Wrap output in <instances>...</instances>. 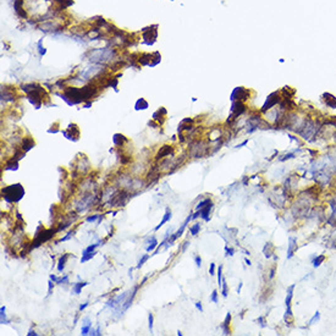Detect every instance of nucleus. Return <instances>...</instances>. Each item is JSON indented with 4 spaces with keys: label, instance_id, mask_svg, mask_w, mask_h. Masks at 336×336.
Instances as JSON below:
<instances>
[{
    "label": "nucleus",
    "instance_id": "obj_1",
    "mask_svg": "<svg viewBox=\"0 0 336 336\" xmlns=\"http://www.w3.org/2000/svg\"><path fill=\"white\" fill-rule=\"evenodd\" d=\"M1 194L4 197V199L8 203H17L23 198L24 196V190H23L21 183H15L11 186H8L5 188H3Z\"/></svg>",
    "mask_w": 336,
    "mask_h": 336
},
{
    "label": "nucleus",
    "instance_id": "obj_2",
    "mask_svg": "<svg viewBox=\"0 0 336 336\" xmlns=\"http://www.w3.org/2000/svg\"><path fill=\"white\" fill-rule=\"evenodd\" d=\"M116 55L115 49L112 48H104V49H95L93 51H90V61H95V62H108L112 60Z\"/></svg>",
    "mask_w": 336,
    "mask_h": 336
},
{
    "label": "nucleus",
    "instance_id": "obj_3",
    "mask_svg": "<svg viewBox=\"0 0 336 336\" xmlns=\"http://www.w3.org/2000/svg\"><path fill=\"white\" fill-rule=\"evenodd\" d=\"M57 232V230H53V229H50V230H43V231H38L37 232V235H35V237H34V241L32 242V246L30 247V251L32 249V248H35V247H39L42 243H44V242H46V241H49L50 238H53L54 236H55V234Z\"/></svg>",
    "mask_w": 336,
    "mask_h": 336
},
{
    "label": "nucleus",
    "instance_id": "obj_4",
    "mask_svg": "<svg viewBox=\"0 0 336 336\" xmlns=\"http://www.w3.org/2000/svg\"><path fill=\"white\" fill-rule=\"evenodd\" d=\"M280 101H281L280 92H273L271 94H269L268 98H267V100H265V103L263 104V106H262V109H260V112L268 111V110H270L271 108H274V106H275L278 103H280Z\"/></svg>",
    "mask_w": 336,
    "mask_h": 336
},
{
    "label": "nucleus",
    "instance_id": "obj_5",
    "mask_svg": "<svg viewBox=\"0 0 336 336\" xmlns=\"http://www.w3.org/2000/svg\"><path fill=\"white\" fill-rule=\"evenodd\" d=\"M248 98H249V89H247L245 87H236L235 89L232 90L231 97H230V99L232 101L235 100L245 101Z\"/></svg>",
    "mask_w": 336,
    "mask_h": 336
},
{
    "label": "nucleus",
    "instance_id": "obj_6",
    "mask_svg": "<svg viewBox=\"0 0 336 336\" xmlns=\"http://www.w3.org/2000/svg\"><path fill=\"white\" fill-rule=\"evenodd\" d=\"M62 134L66 137L67 139L76 142L79 137V128L77 127L76 123H70L68 127H67V130L62 131Z\"/></svg>",
    "mask_w": 336,
    "mask_h": 336
},
{
    "label": "nucleus",
    "instance_id": "obj_7",
    "mask_svg": "<svg viewBox=\"0 0 336 336\" xmlns=\"http://www.w3.org/2000/svg\"><path fill=\"white\" fill-rule=\"evenodd\" d=\"M212 208H213V202L208 203L205 207H203L202 209L197 210L196 213L192 215V220H194V219H197L198 216H201L204 221H209V213H210Z\"/></svg>",
    "mask_w": 336,
    "mask_h": 336
},
{
    "label": "nucleus",
    "instance_id": "obj_8",
    "mask_svg": "<svg viewBox=\"0 0 336 336\" xmlns=\"http://www.w3.org/2000/svg\"><path fill=\"white\" fill-rule=\"evenodd\" d=\"M322 100L326 106L331 108V109H336V97L330 94V93H324L322 95Z\"/></svg>",
    "mask_w": 336,
    "mask_h": 336
},
{
    "label": "nucleus",
    "instance_id": "obj_9",
    "mask_svg": "<svg viewBox=\"0 0 336 336\" xmlns=\"http://www.w3.org/2000/svg\"><path fill=\"white\" fill-rule=\"evenodd\" d=\"M168 115V111H166V109H164V108H160V109H158L157 111L153 114V120L154 121H157L159 125H163L164 123V121H165V116Z\"/></svg>",
    "mask_w": 336,
    "mask_h": 336
},
{
    "label": "nucleus",
    "instance_id": "obj_10",
    "mask_svg": "<svg viewBox=\"0 0 336 336\" xmlns=\"http://www.w3.org/2000/svg\"><path fill=\"white\" fill-rule=\"evenodd\" d=\"M170 153H172V147H171V146H163L161 148H160V150H159V152L157 153L155 159H157V160H159V159H161V158L168 157V155H170Z\"/></svg>",
    "mask_w": 336,
    "mask_h": 336
},
{
    "label": "nucleus",
    "instance_id": "obj_11",
    "mask_svg": "<svg viewBox=\"0 0 336 336\" xmlns=\"http://www.w3.org/2000/svg\"><path fill=\"white\" fill-rule=\"evenodd\" d=\"M289 249H287V259H290V258L293 257V253L297 251V241H296V238H293V237H290L289 238Z\"/></svg>",
    "mask_w": 336,
    "mask_h": 336
},
{
    "label": "nucleus",
    "instance_id": "obj_12",
    "mask_svg": "<svg viewBox=\"0 0 336 336\" xmlns=\"http://www.w3.org/2000/svg\"><path fill=\"white\" fill-rule=\"evenodd\" d=\"M34 141L32 139V138H30V137H26V138H23L22 139V144H21V149H22L23 152H28V150H31L32 148L34 147Z\"/></svg>",
    "mask_w": 336,
    "mask_h": 336
},
{
    "label": "nucleus",
    "instance_id": "obj_13",
    "mask_svg": "<svg viewBox=\"0 0 336 336\" xmlns=\"http://www.w3.org/2000/svg\"><path fill=\"white\" fill-rule=\"evenodd\" d=\"M230 322H231V313H227L226 314V318H225L224 323H223V325H221V329H223V334H224V335H230V334H231V330H230V328H229Z\"/></svg>",
    "mask_w": 336,
    "mask_h": 336
},
{
    "label": "nucleus",
    "instance_id": "obj_14",
    "mask_svg": "<svg viewBox=\"0 0 336 336\" xmlns=\"http://www.w3.org/2000/svg\"><path fill=\"white\" fill-rule=\"evenodd\" d=\"M112 142H114L115 146L121 147L125 142H127V138L121 133H115L114 134V137H112Z\"/></svg>",
    "mask_w": 336,
    "mask_h": 336
},
{
    "label": "nucleus",
    "instance_id": "obj_15",
    "mask_svg": "<svg viewBox=\"0 0 336 336\" xmlns=\"http://www.w3.org/2000/svg\"><path fill=\"white\" fill-rule=\"evenodd\" d=\"M170 219H171V210H170L169 208H166V210H165V214H164V216H163V220H161V221L159 223V225H157V226L154 227V230H155V231H158V230H159V229H160L161 226H163V225L166 224V223H168Z\"/></svg>",
    "mask_w": 336,
    "mask_h": 336
},
{
    "label": "nucleus",
    "instance_id": "obj_16",
    "mask_svg": "<svg viewBox=\"0 0 336 336\" xmlns=\"http://www.w3.org/2000/svg\"><path fill=\"white\" fill-rule=\"evenodd\" d=\"M148 106H149V104H148V101L144 98H139L134 104V109L136 110H146Z\"/></svg>",
    "mask_w": 336,
    "mask_h": 336
},
{
    "label": "nucleus",
    "instance_id": "obj_17",
    "mask_svg": "<svg viewBox=\"0 0 336 336\" xmlns=\"http://www.w3.org/2000/svg\"><path fill=\"white\" fill-rule=\"evenodd\" d=\"M67 258H68V253H65L62 254V257L59 259V263H57V271L59 273H62L64 269H65V264L67 262Z\"/></svg>",
    "mask_w": 336,
    "mask_h": 336
},
{
    "label": "nucleus",
    "instance_id": "obj_18",
    "mask_svg": "<svg viewBox=\"0 0 336 336\" xmlns=\"http://www.w3.org/2000/svg\"><path fill=\"white\" fill-rule=\"evenodd\" d=\"M19 169V160L16 158H12L10 161H8L6 166H5V170H17Z\"/></svg>",
    "mask_w": 336,
    "mask_h": 336
},
{
    "label": "nucleus",
    "instance_id": "obj_19",
    "mask_svg": "<svg viewBox=\"0 0 336 336\" xmlns=\"http://www.w3.org/2000/svg\"><path fill=\"white\" fill-rule=\"evenodd\" d=\"M5 311H6V307L5 306H1V308H0V322H1V324H9L10 323V320L6 317Z\"/></svg>",
    "mask_w": 336,
    "mask_h": 336
},
{
    "label": "nucleus",
    "instance_id": "obj_20",
    "mask_svg": "<svg viewBox=\"0 0 336 336\" xmlns=\"http://www.w3.org/2000/svg\"><path fill=\"white\" fill-rule=\"evenodd\" d=\"M274 249H275V248H274V246H273L270 242H269V243H267V245H265V247H264V249H263V252H264L265 257H267V258L271 257V256L274 254Z\"/></svg>",
    "mask_w": 336,
    "mask_h": 336
},
{
    "label": "nucleus",
    "instance_id": "obj_21",
    "mask_svg": "<svg viewBox=\"0 0 336 336\" xmlns=\"http://www.w3.org/2000/svg\"><path fill=\"white\" fill-rule=\"evenodd\" d=\"M88 285V282H86V281H82V282H77V284H75V286H73V293L75 295H79L81 293V291H82V289L84 287V286H87Z\"/></svg>",
    "mask_w": 336,
    "mask_h": 336
},
{
    "label": "nucleus",
    "instance_id": "obj_22",
    "mask_svg": "<svg viewBox=\"0 0 336 336\" xmlns=\"http://www.w3.org/2000/svg\"><path fill=\"white\" fill-rule=\"evenodd\" d=\"M90 328H92V323H90L88 319H86V324L82 326V329H81V334H82V335H88L90 331Z\"/></svg>",
    "mask_w": 336,
    "mask_h": 336
},
{
    "label": "nucleus",
    "instance_id": "obj_23",
    "mask_svg": "<svg viewBox=\"0 0 336 336\" xmlns=\"http://www.w3.org/2000/svg\"><path fill=\"white\" fill-rule=\"evenodd\" d=\"M157 247H158L157 238H155L154 236H152V237H150V245L147 247V252H153V251H155Z\"/></svg>",
    "mask_w": 336,
    "mask_h": 336
},
{
    "label": "nucleus",
    "instance_id": "obj_24",
    "mask_svg": "<svg viewBox=\"0 0 336 336\" xmlns=\"http://www.w3.org/2000/svg\"><path fill=\"white\" fill-rule=\"evenodd\" d=\"M100 243H101V241H99V242H97V243H94V245H90V246H88L87 248H84L83 252H82V256H84V254H87V253H90V252H94L95 248L99 246Z\"/></svg>",
    "mask_w": 336,
    "mask_h": 336
},
{
    "label": "nucleus",
    "instance_id": "obj_25",
    "mask_svg": "<svg viewBox=\"0 0 336 336\" xmlns=\"http://www.w3.org/2000/svg\"><path fill=\"white\" fill-rule=\"evenodd\" d=\"M199 231H201V225L199 224H194L193 226H191L190 227V232L192 236H197Z\"/></svg>",
    "mask_w": 336,
    "mask_h": 336
},
{
    "label": "nucleus",
    "instance_id": "obj_26",
    "mask_svg": "<svg viewBox=\"0 0 336 336\" xmlns=\"http://www.w3.org/2000/svg\"><path fill=\"white\" fill-rule=\"evenodd\" d=\"M95 254H97V252L94 251V252H90V253H87V254L82 256V258H81V263H86V262H88V260L92 259Z\"/></svg>",
    "mask_w": 336,
    "mask_h": 336
},
{
    "label": "nucleus",
    "instance_id": "obj_27",
    "mask_svg": "<svg viewBox=\"0 0 336 336\" xmlns=\"http://www.w3.org/2000/svg\"><path fill=\"white\" fill-rule=\"evenodd\" d=\"M324 260H325V256H323V254H322V256H318L317 258H314L313 259V265L314 267H319Z\"/></svg>",
    "mask_w": 336,
    "mask_h": 336
},
{
    "label": "nucleus",
    "instance_id": "obj_28",
    "mask_svg": "<svg viewBox=\"0 0 336 336\" xmlns=\"http://www.w3.org/2000/svg\"><path fill=\"white\" fill-rule=\"evenodd\" d=\"M154 317H153V314L152 313H149L148 314V326H149V331L150 333H153V325H154Z\"/></svg>",
    "mask_w": 336,
    "mask_h": 336
},
{
    "label": "nucleus",
    "instance_id": "obj_29",
    "mask_svg": "<svg viewBox=\"0 0 336 336\" xmlns=\"http://www.w3.org/2000/svg\"><path fill=\"white\" fill-rule=\"evenodd\" d=\"M55 284H57V285H62V284H68V275H64V276H61V278H57V280H56Z\"/></svg>",
    "mask_w": 336,
    "mask_h": 336
},
{
    "label": "nucleus",
    "instance_id": "obj_30",
    "mask_svg": "<svg viewBox=\"0 0 336 336\" xmlns=\"http://www.w3.org/2000/svg\"><path fill=\"white\" fill-rule=\"evenodd\" d=\"M210 202H212V199H209V198H205V199H203V201H201V202H199V203H198V204H197V207H196V208H197V210H199V209H202L203 207H205V205H207L208 203H210Z\"/></svg>",
    "mask_w": 336,
    "mask_h": 336
},
{
    "label": "nucleus",
    "instance_id": "obj_31",
    "mask_svg": "<svg viewBox=\"0 0 336 336\" xmlns=\"http://www.w3.org/2000/svg\"><path fill=\"white\" fill-rule=\"evenodd\" d=\"M148 259H149V254H144L143 257L139 259V262H138V264H137V267H136V268H137V269L142 268V265H143V264L146 263Z\"/></svg>",
    "mask_w": 336,
    "mask_h": 336
},
{
    "label": "nucleus",
    "instance_id": "obj_32",
    "mask_svg": "<svg viewBox=\"0 0 336 336\" xmlns=\"http://www.w3.org/2000/svg\"><path fill=\"white\" fill-rule=\"evenodd\" d=\"M223 267L220 265L219 267V269H218V285L219 286H221V282H223Z\"/></svg>",
    "mask_w": 336,
    "mask_h": 336
},
{
    "label": "nucleus",
    "instance_id": "obj_33",
    "mask_svg": "<svg viewBox=\"0 0 336 336\" xmlns=\"http://www.w3.org/2000/svg\"><path fill=\"white\" fill-rule=\"evenodd\" d=\"M221 287H223V296L224 297H227V293H229V289H227V284H226V280L223 279V282H221Z\"/></svg>",
    "mask_w": 336,
    "mask_h": 336
},
{
    "label": "nucleus",
    "instance_id": "obj_34",
    "mask_svg": "<svg viewBox=\"0 0 336 336\" xmlns=\"http://www.w3.org/2000/svg\"><path fill=\"white\" fill-rule=\"evenodd\" d=\"M225 257H231V256H234V253H235V249L234 248H229L227 246H225Z\"/></svg>",
    "mask_w": 336,
    "mask_h": 336
},
{
    "label": "nucleus",
    "instance_id": "obj_35",
    "mask_svg": "<svg viewBox=\"0 0 336 336\" xmlns=\"http://www.w3.org/2000/svg\"><path fill=\"white\" fill-rule=\"evenodd\" d=\"M73 235H75V231H70V232H68L66 236H64V237H62V238H61L59 242H65V241H68L71 237H73Z\"/></svg>",
    "mask_w": 336,
    "mask_h": 336
},
{
    "label": "nucleus",
    "instance_id": "obj_36",
    "mask_svg": "<svg viewBox=\"0 0 336 336\" xmlns=\"http://www.w3.org/2000/svg\"><path fill=\"white\" fill-rule=\"evenodd\" d=\"M218 291L216 290H214L213 293H212V296H210V301H213L214 303H218Z\"/></svg>",
    "mask_w": 336,
    "mask_h": 336
},
{
    "label": "nucleus",
    "instance_id": "obj_37",
    "mask_svg": "<svg viewBox=\"0 0 336 336\" xmlns=\"http://www.w3.org/2000/svg\"><path fill=\"white\" fill-rule=\"evenodd\" d=\"M319 318H320V313H319V312H315L314 317L312 318V319H311V320H309V324H313L315 320L318 322V320H319Z\"/></svg>",
    "mask_w": 336,
    "mask_h": 336
},
{
    "label": "nucleus",
    "instance_id": "obj_38",
    "mask_svg": "<svg viewBox=\"0 0 336 336\" xmlns=\"http://www.w3.org/2000/svg\"><path fill=\"white\" fill-rule=\"evenodd\" d=\"M53 282H54L53 280L48 281V296H49V295H51V290H53V286H54V284H53Z\"/></svg>",
    "mask_w": 336,
    "mask_h": 336
},
{
    "label": "nucleus",
    "instance_id": "obj_39",
    "mask_svg": "<svg viewBox=\"0 0 336 336\" xmlns=\"http://www.w3.org/2000/svg\"><path fill=\"white\" fill-rule=\"evenodd\" d=\"M194 262H196V265H197L198 268L202 265V258L199 257V256H196V257H194Z\"/></svg>",
    "mask_w": 336,
    "mask_h": 336
},
{
    "label": "nucleus",
    "instance_id": "obj_40",
    "mask_svg": "<svg viewBox=\"0 0 336 336\" xmlns=\"http://www.w3.org/2000/svg\"><path fill=\"white\" fill-rule=\"evenodd\" d=\"M257 322L259 323V324H260V326H262V328H264V326H265V318H263V317H259Z\"/></svg>",
    "mask_w": 336,
    "mask_h": 336
},
{
    "label": "nucleus",
    "instance_id": "obj_41",
    "mask_svg": "<svg viewBox=\"0 0 336 336\" xmlns=\"http://www.w3.org/2000/svg\"><path fill=\"white\" fill-rule=\"evenodd\" d=\"M214 273H215V263H212L209 268V275H214Z\"/></svg>",
    "mask_w": 336,
    "mask_h": 336
},
{
    "label": "nucleus",
    "instance_id": "obj_42",
    "mask_svg": "<svg viewBox=\"0 0 336 336\" xmlns=\"http://www.w3.org/2000/svg\"><path fill=\"white\" fill-rule=\"evenodd\" d=\"M291 158H293V153H290V154H286L284 158H280V161H284V160H286V159H291Z\"/></svg>",
    "mask_w": 336,
    "mask_h": 336
},
{
    "label": "nucleus",
    "instance_id": "obj_43",
    "mask_svg": "<svg viewBox=\"0 0 336 336\" xmlns=\"http://www.w3.org/2000/svg\"><path fill=\"white\" fill-rule=\"evenodd\" d=\"M38 48H39V53H41V55H44L45 53H46V50H45V48H43V46L41 45V43L38 44Z\"/></svg>",
    "mask_w": 336,
    "mask_h": 336
},
{
    "label": "nucleus",
    "instance_id": "obj_44",
    "mask_svg": "<svg viewBox=\"0 0 336 336\" xmlns=\"http://www.w3.org/2000/svg\"><path fill=\"white\" fill-rule=\"evenodd\" d=\"M88 304H89V303H87V302L83 303V304H81V306H79V311H81V312H82V311H84V309L88 307Z\"/></svg>",
    "mask_w": 336,
    "mask_h": 336
},
{
    "label": "nucleus",
    "instance_id": "obj_45",
    "mask_svg": "<svg viewBox=\"0 0 336 336\" xmlns=\"http://www.w3.org/2000/svg\"><path fill=\"white\" fill-rule=\"evenodd\" d=\"M274 275H275V267H273V268H271V270H270V275H269V278H270V279H273V278H274Z\"/></svg>",
    "mask_w": 336,
    "mask_h": 336
},
{
    "label": "nucleus",
    "instance_id": "obj_46",
    "mask_svg": "<svg viewBox=\"0 0 336 336\" xmlns=\"http://www.w3.org/2000/svg\"><path fill=\"white\" fill-rule=\"evenodd\" d=\"M196 307H197V309H199V312H203V307H202L201 302H196Z\"/></svg>",
    "mask_w": 336,
    "mask_h": 336
},
{
    "label": "nucleus",
    "instance_id": "obj_47",
    "mask_svg": "<svg viewBox=\"0 0 336 336\" xmlns=\"http://www.w3.org/2000/svg\"><path fill=\"white\" fill-rule=\"evenodd\" d=\"M32 335H33V336H37L38 334H37V333H35L34 330H32V329H31V330H30V331L27 333V336H32Z\"/></svg>",
    "mask_w": 336,
    "mask_h": 336
},
{
    "label": "nucleus",
    "instance_id": "obj_48",
    "mask_svg": "<svg viewBox=\"0 0 336 336\" xmlns=\"http://www.w3.org/2000/svg\"><path fill=\"white\" fill-rule=\"evenodd\" d=\"M188 245H190V242H185V243H183V247H182V252H185V251H186V248H187V246H188Z\"/></svg>",
    "mask_w": 336,
    "mask_h": 336
},
{
    "label": "nucleus",
    "instance_id": "obj_49",
    "mask_svg": "<svg viewBox=\"0 0 336 336\" xmlns=\"http://www.w3.org/2000/svg\"><path fill=\"white\" fill-rule=\"evenodd\" d=\"M50 280H53L54 282H56V280H57V276H55L54 274H51V275H50Z\"/></svg>",
    "mask_w": 336,
    "mask_h": 336
},
{
    "label": "nucleus",
    "instance_id": "obj_50",
    "mask_svg": "<svg viewBox=\"0 0 336 336\" xmlns=\"http://www.w3.org/2000/svg\"><path fill=\"white\" fill-rule=\"evenodd\" d=\"M242 286H243V284L241 282V284L238 285V287H237V293H241V289H242Z\"/></svg>",
    "mask_w": 336,
    "mask_h": 336
},
{
    "label": "nucleus",
    "instance_id": "obj_51",
    "mask_svg": "<svg viewBox=\"0 0 336 336\" xmlns=\"http://www.w3.org/2000/svg\"><path fill=\"white\" fill-rule=\"evenodd\" d=\"M247 143H248V141H245L243 143H241V144H238V146H236V148H240V147H243V146H245V144H247Z\"/></svg>",
    "mask_w": 336,
    "mask_h": 336
},
{
    "label": "nucleus",
    "instance_id": "obj_52",
    "mask_svg": "<svg viewBox=\"0 0 336 336\" xmlns=\"http://www.w3.org/2000/svg\"><path fill=\"white\" fill-rule=\"evenodd\" d=\"M90 105H92V101H88L87 104H84V105H83V108H89Z\"/></svg>",
    "mask_w": 336,
    "mask_h": 336
},
{
    "label": "nucleus",
    "instance_id": "obj_53",
    "mask_svg": "<svg viewBox=\"0 0 336 336\" xmlns=\"http://www.w3.org/2000/svg\"><path fill=\"white\" fill-rule=\"evenodd\" d=\"M245 262H246L247 265H251V260H249V259H247V258H246V259H245Z\"/></svg>",
    "mask_w": 336,
    "mask_h": 336
}]
</instances>
